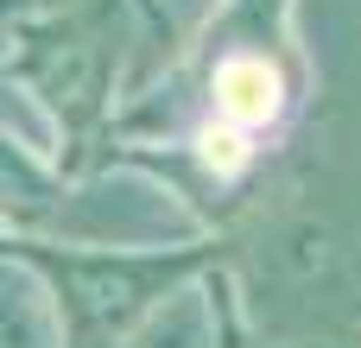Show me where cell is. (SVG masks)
Wrapping results in <instances>:
<instances>
[{"label":"cell","mask_w":361,"mask_h":348,"mask_svg":"<svg viewBox=\"0 0 361 348\" xmlns=\"http://www.w3.org/2000/svg\"><path fill=\"white\" fill-rule=\"evenodd\" d=\"M228 108L247 114V120H260V114L273 108V82H267L260 70H228Z\"/></svg>","instance_id":"obj_1"}]
</instances>
